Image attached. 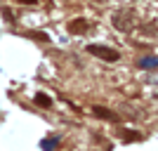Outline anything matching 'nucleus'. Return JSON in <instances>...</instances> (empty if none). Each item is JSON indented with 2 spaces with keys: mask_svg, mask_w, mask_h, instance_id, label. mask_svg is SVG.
<instances>
[{
  "mask_svg": "<svg viewBox=\"0 0 158 151\" xmlns=\"http://www.w3.org/2000/svg\"><path fill=\"white\" fill-rule=\"evenodd\" d=\"M87 52L99 57V59L104 61H118V50H113V47H104V45H87Z\"/></svg>",
  "mask_w": 158,
  "mask_h": 151,
  "instance_id": "obj_1",
  "label": "nucleus"
},
{
  "mask_svg": "<svg viewBox=\"0 0 158 151\" xmlns=\"http://www.w3.org/2000/svg\"><path fill=\"white\" fill-rule=\"evenodd\" d=\"M113 26L118 28V31L127 33V31L132 28V21H130V17H127V14H123V12H116V14H113Z\"/></svg>",
  "mask_w": 158,
  "mask_h": 151,
  "instance_id": "obj_2",
  "label": "nucleus"
},
{
  "mask_svg": "<svg viewBox=\"0 0 158 151\" xmlns=\"http://www.w3.org/2000/svg\"><path fill=\"white\" fill-rule=\"evenodd\" d=\"M69 31H71V33H85V31H90V21H85V19H73L71 24H69Z\"/></svg>",
  "mask_w": 158,
  "mask_h": 151,
  "instance_id": "obj_3",
  "label": "nucleus"
},
{
  "mask_svg": "<svg viewBox=\"0 0 158 151\" xmlns=\"http://www.w3.org/2000/svg\"><path fill=\"white\" fill-rule=\"evenodd\" d=\"M94 111V116H99V118H106V120H118V116H113L109 109H102V106H94L92 109Z\"/></svg>",
  "mask_w": 158,
  "mask_h": 151,
  "instance_id": "obj_4",
  "label": "nucleus"
},
{
  "mask_svg": "<svg viewBox=\"0 0 158 151\" xmlns=\"http://www.w3.org/2000/svg\"><path fill=\"white\" fill-rule=\"evenodd\" d=\"M35 104L38 106H50L52 102H50V97H45V94H35Z\"/></svg>",
  "mask_w": 158,
  "mask_h": 151,
  "instance_id": "obj_5",
  "label": "nucleus"
},
{
  "mask_svg": "<svg viewBox=\"0 0 158 151\" xmlns=\"http://www.w3.org/2000/svg\"><path fill=\"white\" fill-rule=\"evenodd\" d=\"M151 66H158V57L156 59H142V69H151Z\"/></svg>",
  "mask_w": 158,
  "mask_h": 151,
  "instance_id": "obj_6",
  "label": "nucleus"
},
{
  "mask_svg": "<svg viewBox=\"0 0 158 151\" xmlns=\"http://www.w3.org/2000/svg\"><path fill=\"white\" fill-rule=\"evenodd\" d=\"M2 14H5V19H7V21H14V19H12V12H10V10H2Z\"/></svg>",
  "mask_w": 158,
  "mask_h": 151,
  "instance_id": "obj_7",
  "label": "nucleus"
},
{
  "mask_svg": "<svg viewBox=\"0 0 158 151\" xmlns=\"http://www.w3.org/2000/svg\"><path fill=\"white\" fill-rule=\"evenodd\" d=\"M17 2H21V5H35L38 0H17Z\"/></svg>",
  "mask_w": 158,
  "mask_h": 151,
  "instance_id": "obj_8",
  "label": "nucleus"
}]
</instances>
